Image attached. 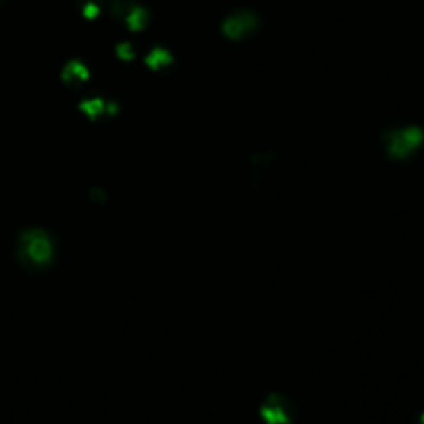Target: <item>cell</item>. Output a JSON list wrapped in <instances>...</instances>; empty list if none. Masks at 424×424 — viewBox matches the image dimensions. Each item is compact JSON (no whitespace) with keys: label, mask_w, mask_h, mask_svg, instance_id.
Wrapping results in <instances>:
<instances>
[{"label":"cell","mask_w":424,"mask_h":424,"mask_svg":"<svg viewBox=\"0 0 424 424\" xmlns=\"http://www.w3.org/2000/svg\"><path fill=\"white\" fill-rule=\"evenodd\" d=\"M19 249L22 252V257L27 259V262L33 263V266H42V263L50 261L51 245L49 237L43 232L33 231L25 234Z\"/></svg>","instance_id":"1"},{"label":"cell","mask_w":424,"mask_h":424,"mask_svg":"<svg viewBox=\"0 0 424 424\" xmlns=\"http://www.w3.org/2000/svg\"><path fill=\"white\" fill-rule=\"evenodd\" d=\"M423 140L421 129L418 128H405L400 131L391 133L389 136V151L393 154L403 156L413 151Z\"/></svg>","instance_id":"2"},{"label":"cell","mask_w":424,"mask_h":424,"mask_svg":"<svg viewBox=\"0 0 424 424\" xmlns=\"http://www.w3.org/2000/svg\"><path fill=\"white\" fill-rule=\"evenodd\" d=\"M254 28H255V17L252 14H236L229 17V19L222 24L224 33H226L229 38H236V40L245 37L249 32H252Z\"/></svg>","instance_id":"3"},{"label":"cell","mask_w":424,"mask_h":424,"mask_svg":"<svg viewBox=\"0 0 424 424\" xmlns=\"http://www.w3.org/2000/svg\"><path fill=\"white\" fill-rule=\"evenodd\" d=\"M90 78V70L88 67L80 60H70L62 70V80L63 83L70 88H76V86L83 85L85 81H88Z\"/></svg>","instance_id":"4"},{"label":"cell","mask_w":424,"mask_h":424,"mask_svg":"<svg viewBox=\"0 0 424 424\" xmlns=\"http://www.w3.org/2000/svg\"><path fill=\"white\" fill-rule=\"evenodd\" d=\"M81 113H85L90 120H97L99 116L115 115L118 111V106L111 101H105L103 98H88L78 105Z\"/></svg>","instance_id":"5"},{"label":"cell","mask_w":424,"mask_h":424,"mask_svg":"<svg viewBox=\"0 0 424 424\" xmlns=\"http://www.w3.org/2000/svg\"><path fill=\"white\" fill-rule=\"evenodd\" d=\"M123 20L129 28L138 32V30L145 28L146 24H148V12H146L142 7L131 3V7L128 8V12L123 17Z\"/></svg>","instance_id":"6"},{"label":"cell","mask_w":424,"mask_h":424,"mask_svg":"<svg viewBox=\"0 0 424 424\" xmlns=\"http://www.w3.org/2000/svg\"><path fill=\"white\" fill-rule=\"evenodd\" d=\"M146 65L153 70H159V68L168 67V65L172 63V57L170 51L163 50V49H154L148 54V57L145 58Z\"/></svg>","instance_id":"7"},{"label":"cell","mask_w":424,"mask_h":424,"mask_svg":"<svg viewBox=\"0 0 424 424\" xmlns=\"http://www.w3.org/2000/svg\"><path fill=\"white\" fill-rule=\"evenodd\" d=\"M116 54L121 60H131L135 57V50H133V45L129 42H121L116 45Z\"/></svg>","instance_id":"8"},{"label":"cell","mask_w":424,"mask_h":424,"mask_svg":"<svg viewBox=\"0 0 424 424\" xmlns=\"http://www.w3.org/2000/svg\"><path fill=\"white\" fill-rule=\"evenodd\" d=\"M81 14H83L86 19H95V17H98L99 14V6L95 0H88V2L85 3L83 7H81Z\"/></svg>","instance_id":"9"}]
</instances>
